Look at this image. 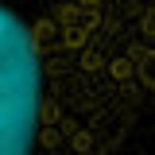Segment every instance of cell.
I'll use <instances>...</instances> for the list:
<instances>
[{"instance_id": "cell-1", "label": "cell", "mask_w": 155, "mask_h": 155, "mask_svg": "<svg viewBox=\"0 0 155 155\" xmlns=\"http://www.w3.org/2000/svg\"><path fill=\"white\" fill-rule=\"evenodd\" d=\"M155 105V0H0V155H120Z\"/></svg>"}]
</instances>
